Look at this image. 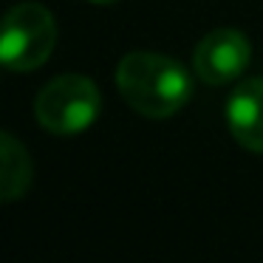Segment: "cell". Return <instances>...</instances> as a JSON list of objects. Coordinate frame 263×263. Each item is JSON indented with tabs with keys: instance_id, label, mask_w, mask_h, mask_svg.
Instances as JSON below:
<instances>
[{
	"instance_id": "cell-1",
	"label": "cell",
	"mask_w": 263,
	"mask_h": 263,
	"mask_svg": "<svg viewBox=\"0 0 263 263\" xmlns=\"http://www.w3.org/2000/svg\"><path fill=\"white\" fill-rule=\"evenodd\" d=\"M116 88L136 114L147 119H167L190 102L193 77L167 54L133 51L116 65Z\"/></svg>"
},
{
	"instance_id": "cell-2",
	"label": "cell",
	"mask_w": 263,
	"mask_h": 263,
	"mask_svg": "<svg viewBox=\"0 0 263 263\" xmlns=\"http://www.w3.org/2000/svg\"><path fill=\"white\" fill-rule=\"evenodd\" d=\"M102 97L93 80L82 74H63L40 88L34 116L43 130L57 136H77L97 122Z\"/></svg>"
},
{
	"instance_id": "cell-3",
	"label": "cell",
	"mask_w": 263,
	"mask_h": 263,
	"mask_svg": "<svg viewBox=\"0 0 263 263\" xmlns=\"http://www.w3.org/2000/svg\"><path fill=\"white\" fill-rule=\"evenodd\" d=\"M57 46V23L40 3H17L3 17L0 63L9 71H34Z\"/></svg>"
},
{
	"instance_id": "cell-4",
	"label": "cell",
	"mask_w": 263,
	"mask_h": 263,
	"mask_svg": "<svg viewBox=\"0 0 263 263\" xmlns=\"http://www.w3.org/2000/svg\"><path fill=\"white\" fill-rule=\"evenodd\" d=\"M252 60V43L238 29H215L204 34L195 46L193 68L195 77L206 85H227L235 82Z\"/></svg>"
},
{
	"instance_id": "cell-5",
	"label": "cell",
	"mask_w": 263,
	"mask_h": 263,
	"mask_svg": "<svg viewBox=\"0 0 263 263\" xmlns=\"http://www.w3.org/2000/svg\"><path fill=\"white\" fill-rule=\"evenodd\" d=\"M227 127L232 139L249 153H263V80H243L227 99Z\"/></svg>"
},
{
	"instance_id": "cell-6",
	"label": "cell",
	"mask_w": 263,
	"mask_h": 263,
	"mask_svg": "<svg viewBox=\"0 0 263 263\" xmlns=\"http://www.w3.org/2000/svg\"><path fill=\"white\" fill-rule=\"evenodd\" d=\"M31 178H34V167L23 142H17L12 133H3L0 136V198L6 204L23 198Z\"/></svg>"
},
{
	"instance_id": "cell-7",
	"label": "cell",
	"mask_w": 263,
	"mask_h": 263,
	"mask_svg": "<svg viewBox=\"0 0 263 263\" xmlns=\"http://www.w3.org/2000/svg\"><path fill=\"white\" fill-rule=\"evenodd\" d=\"M91 3H99V6H108V3H116V0H91Z\"/></svg>"
}]
</instances>
